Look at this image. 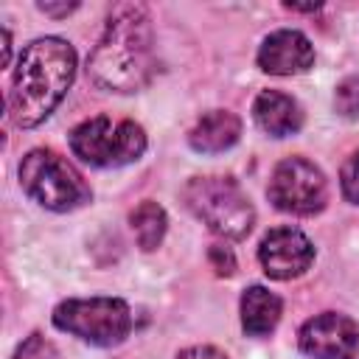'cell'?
I'll return each mask as SVG.
<instances>
[{
	"label": "cell",
	"mask_w": 359,
	"mask_h": 359,
	"mask_svg": "<svg viewBox=\"0 0 359 359\" xmlns=\"http://www.w3.org/2000/svg\"><path fill=\"white\" fill-rule=\"evenodd\" d=\"M154 73L151 20L140 3L112 8L98 45L87 56V79L107 93H137Z\"/></svg>",
	"instance_id": "obj_1"
},
{
	"label": "cell",
	"mask_w": 359,
	"mask_h": 359,
	"mask_svg": "<svg viewBox=\"0 0 359 359\" xmlns=\"http://www.w3.org/2000/svg\"><path fill=\"white\" fill-rule=\"evenodd\" d=\"M76 76V50L62 36L28 42L17 59L8 93V115L20 129L39 126L67 95Z\"/></svg>",
	"instance_id": "obj_2"
},
{
	"label": "cell",
	"mask_w": 359,
	"mask_h": 359,
	"mask_svg": "<svg viewBox=\"0 0 359 359\" xmlns=\"http://www.w3.org/2000/svg\"><path fill=\"white\" fill-rule=\"evenodd\" d=\"M182 202L222 238L238 241L255 224V208L233 177H191L182 188Z\"/></svg>",
	"instance_id": "obj_3"
},
{
	"label": "cell",
	"mask_w": 359,
	"mask_h": 359,
	"mask_svg": "<svg viewBox=\"0 0 359 359\" xmlns=\"http://www.w3.org/2000/svg\"><path fill=\"white\" fill-rule=\"evenodd\" d=\"M22 191L53 213H67L93 199L84 177L53 149H31L20 163Z\"/></svg>",
	"instance_id": "obj_4"
},
{
	"label": "cell",
	"mask_w": 359,
	"mask_h": 359,
	"mask_svg": "<svg viewBox=\"0 0 359 359\" xmlns=\"http://www.w3.org/2000/svg\"><path fill=\"white\" fill-rule=\"evenodd\" d=\"M149 140L140 123L95 115L70 129V151L93 168H118L143 157Z\"/></svg>",
	"instance_id": "obj_5"
},
{
	"label": "cell",
	"mask_w": 359,
	"mask_h": 359,
	"mask_svg": "<svg viewBox=\"0 0 359 359\" xmlns=\"http://www.w3.org/2000/svg\"><path fill=\"white\" fill-rule=\"evenodd\" d=\"M53 325L95 348L121 345L132 331V309L121 297H67L53 309Z\"/></svg>",
	"instance_id": "obj_6"
},
{
	"label": "cell",
	"mask_w": 359,
	"mask_h": 359,
	"mask_svg": "<svg viewBox=\"0 0 359 359\" xmlns=\"http://www.w3.org/2000/svg\"><path fill=\"white\" fill-rule=\"evenodd\" d=\"M269 202L292 216H314L328 205L325 174L306 157H286L275 165L269 185Z\"/></svg>",
	"instance_id": "obj_7"
},
{
	"label": "cell",
	"mask_w": 359,
	"mask_h": 359,
	"mask_svg": "<svg viewBox=\"0 0 359 359\" xmlns=\"http://www.w3.org/2000/svg\"><path fill=\"white\" fill-rule=\"evenodd\" d=\"M297 345L309 359H356L359 356V323L348 314L323 311L303 323Z\"/></svg>",
	"instance_id": "obj_8"
},
{
	"label": "cell",
	"mask_w": 359,
	"mask_h": 359,
	"mask_svg": "<svg viewBox=\"0 0 359 359\" xmlns=\"http://www.w3.org/2000/svg\"><path fill=\"white\" fill-rule=\"evenodd\" d=\"M258 261L261 269L266 272V278L272 280H292L300 278L303 272H309V266L314 264V244L309 241V236L292 224H280L272 227L261 244H258Z\"/></svg>",
	"instance_id": "obj_9"
},
{
	"label": "cell",
	"mask_w": 359,
	"mask_h": 359,
	"mask_svg": "<svg viewBox=\"0 0 359 359\" xmlns=\"http://www.w3.org/2000/svg\"><path fill=\"white\" fill-rule=\"evenodd\" d=\"M314 65V45L303 31L280 28L264 36L258 48V67L269 76H300Z\"/></svg>",
	"instance_id": "obj_10"
},
{
	"label": "cell",
	"mask_w": 359,
	"mask_h": 359,
	"mask_svg": "<svg viewBox=\"0 0 359 359\" xmlns=\"http://www.w3.org/2000/svg\"><path fill=\"white\" fill-rule=\"evenodd\" d=\"M252 118H255L258 129L266 132L269 137H289V135H297L303 126L300 104L280 90L258 93V98L252 104Z\"/></svg>",
	"instance_id": "obj_11"
},
{
	"label": "cell",
	"mask_w": 359,
	"mask_h": 359,
	"mask_svg": "<svg viewBox=\"0 0 359 359\" xmlns=\"http://www.w3.org/2000/svg\"><path fill=\"white\" fill-rule=\"evenodd\" d=\"M241 137V121L230 109H210L205 112L194 129L188 132V143L199 154H222L233 149Z\"/></svg>",
	"instance_id": "obj_12"
},
{
	"label": "cell",
	"mask_w": 359,
	"mask_h": 359,
	"mask_svg": "<svg viewBox=\"0 0 359 359\" xmlns=\"http://www.w3.org/2000/svg\"><path fill=\"white\" fill-rule=\"evenodd\" d=\"M283 314V300L266 286H247L241 294V328L247 337H266Z\"/></svg>",
	"instance_id": "obj_13"
},
{
	"label": "cell",
	"mask_w": 359,
	"mask_h": 359,
	"mask_svg": "<svg viewBox=\"0 0 359 359\" xmlns=\"http://www.w3.org/2000/svg\"><path fill=\"white\" fill-rule=\"evenodd\" d=\"M129 224H132V233H135V238H137V247L146 250V252H151V250L160 247V241H163V236H165L168 216H165V210H163L157 202L146 199V202H140V205L129 213Z\"/></svg>",
	"instance_id": "obj_14"
},
{
	"label": "cell",
	"mask_w": 359,
	"mask_h": 359,
	"mask_svg": "<svg viewBox=\"0 0 359 359\" xmlns=\"http://www.w3.org/2000/svg\"><path fill=\"white\" fill-rule=\"evenodd\" d=\"M11 359H65V356L59 353V348L50 339H45L42 334H31L17 345Z\"/></svg>",
	"instance_id": "obj_15"
},
{
	"label": "cell",
	"mask_w": 359,
	"mask_h": 359,
	"mask_svg": "<svg viewBox=\"0 0 359 359\" xmlns=\"http://www.w3.org/2000/svg\"><path fill=\"white\" fill-rule=\"evenodd\" d=\"M334 107L345 118L359 115V76H348L345 81H339V87L334 93Z\"/></svg>",
	"instance_id": "obj_16"
},
{
	"label": "cell",
	"mask_w": 359,
	"mask_h": 359,
	"mask_svg": "<svg viewBox=\"0 0 359 359\" xmlns=\"http://www.w3.org/2000/svg\"><path fill=\"white\" fill-rule=\"evenodd\" d=\"M339 188H342V196H345L351 205H359V151H353V154L342 163Z\"/></svg>",
	"instance_id": "obj_17"
},
{
	"label": "cell",
	"mask_w": 359,
	"mask_h": 359,
	"mask_svg": "<svg viewBox=\"0 0 359 359\" xmlns=\"http://www.w3.org/2000/svg\"><path fill=\"white\" fill-rule=\"evenodd\" d=\"M208 261H210V266H213L216 275H233L236 272V255L224 244H213L208 250Z\"/></svg>",
	"instance_id": "obj_18"
},
{
	"label": "cell",
	"mask_w": 359,
	"mask_h": 359,
	"mask_svg": "<svg viewBox=\"0 0 359 359\" xmlns=\"http://www.w3.org/2000/svg\"><path fill=\"white\" fill-rule=\"evenodd\" d=\"M177 359H227V356L213 345H194V348L180 351Z\"/></svg>",
	"instance_id": "obj_19"
},
{
	"label": "cell",
	"mask_w": 359,
	"mask_h": 359,
	"mask_svg": "<svg viewBox=\"0 0 359 359\" xmlns=\"http://www.w3.org/2000/svg\"><path fill=\"white\" fill-rule=\"evenodd\" d=\"M36 8H39V11H45V14H50V17H67L70 11H76V8H79V3H62V6H53V3H39Z\"/></svg>",
	"instance_id": "obj_20"
},
{
	"label": "cell",
	"mask_w": 359,
	"mask_h": 359,
	"mask_svg": "<svg viewBox=\"0 0 359 359\" xmlns=\"http://www.w3.org/2000/svg\"><path fill=\"white\" fill-rule=\"evenodd\" d=\"M8 59H11V36L3 28V65H8Z\"/></svg>",
	"instance_id": "obj_21"
},
{
	"label": "cell",
	"mask_w": 359,
	"mask_h": 359,
	"mask_svg": "<svg viewBox=\"0 0 359 359\" xmlns=\"http://www.w3.org/2000/svg\"><path fill=\"white\" fill-rule=\"evenodd\" d=\"M286 8L292 11H320V3H311V6H294V3H283Z\"/></svg>",
	"instance_id": "obj_22"
}]
</instances>
